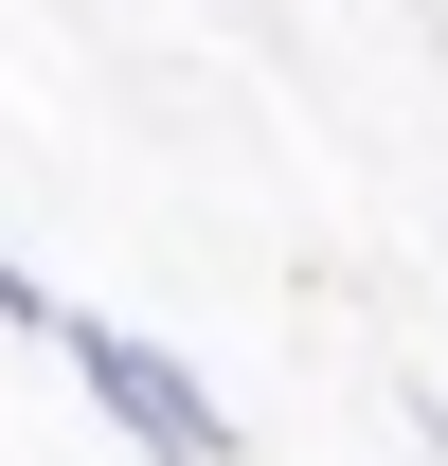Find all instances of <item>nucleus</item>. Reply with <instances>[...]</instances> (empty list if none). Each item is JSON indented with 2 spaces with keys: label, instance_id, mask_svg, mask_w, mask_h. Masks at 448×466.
<instances>
[{
  "label": "nucleus",
  "instance_id": "f257e3e1",
  "mask_svg": "<svg viewBox=\"0 0 448 466\" xmlns=\"http://www.w3.org/2000/svg\"><path fill=\"white\" fill-rule=\"evenodd\" d=\"M55 359H72V395H90V431H108L126 466H233V412L198 395L179 341L108 323V305H55Z\"/></svg>",
  "mask_w": 448,
  "mask_h": 466
},
{
  "label": "nucleus",
  "instance_id": "f03ea898",
  "mask_svg": "<svg viewBox=\"0 0 448 466\" xmlns=\"http://www.w3.org/2000/svg\"><path fill=\"white\" fill-rule=\"evenodd\" d=\"M0 341H36V359H55V288L18 269V233H0Z\"/></svg>",
  "mask_w": 448,
  "mask_h": 466
},
{
  "label": "nucleus",
  "instance_id": "7ed1b4c3",
  "mask_svg": "<svg viewBox=\"0 0 448 466\" xmlns=\"http://www.w3.org/2000/svg\"><path fill=\"white\" fill-rule=\"evenodd\" d=\"M412 466H448V412H431V395H412Z\"/></svg>",
  "mask_w": 448,
  "mask_h": 466
}]
</instances>
